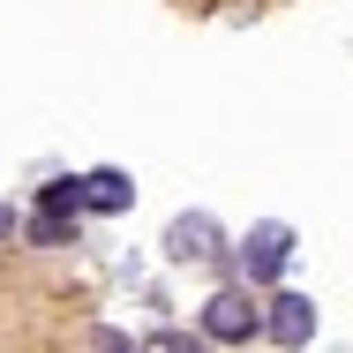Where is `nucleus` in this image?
<instances>
[{"mask_svg": "<svg viewBox=\"0 0 353 353\" xmlns=\"http://www.w3.org/2000/svg\"><path fill=\"white\" fill-rule=\"evenodd\" d=\"M256 331H263V308L248 301V285H218L203 301V339L211 346H248Z\"/></svg>", "mask_w": 353, "mask_h": 353, "instance_id": "nucleus-1", "label": "nucleus"}, {"mask_svg": "<svg viewBox=\"0 0 353 353\" xmlns=\"http://www.w3.org/2000/svg\"><path fill=\"white\" fill-rule=\"evenodd\" d=\"M285 263H293V225H279V218L248 225V241H241V271H248V285L285 279Z\"/></svg>", "mask_w": 353, "mask_h": 353, "instance_id": "nucleus-2", "label": "nucleus"}, {"mask_svg": "<svg viewBox=\"0 0 353 353\" xmlns=\"http://www.w3.org/2000/svg\"><path fill=\"white\" fill-rule=\"evenodd\" d=\"M165 256H173V263H211V256H225L218 218L211 211H181L173 225H165Z\"/></svg>", "mask_w": 353, "mask_h": 353, "instance_id": "nucleus-3", "label": "nucleus"}, {"mask_svg": "<svg viewBox=\"0 0 353 353\" xmlns=\"http://www.w3.org/2000/svg\"><path fill=\"white\" fill-rule=\"evenodd\" d=\"M263 331H271L279 346H308V331H316V301H308V293H279L271 316H263Z\"/></svg>", "mask_w": 353, "mask_h": 353, "instance_id": "nucleus-4", "label": "nucleus"}, {"mask_svg": "<svg viewBox=\"0 0 353 353\" xmlns=\"http://www.w3.org/2000/svg\"><path fill=\"white\" fill-rule=\"evenodd\" d=\"M128 203H136V181H128L121 165L83 173V211H128Z\"/></svg>", "mask_w": 353, "mask_h": 353, "instance_id": "nucleus-5", "label": "nucleus"}, {"mask_svg": "<svg viewBox=\"0 0 353 353\" xmlns=\"http://www.w3.org/2000/svg\"><path fill=\"white\" fill-rule=\"evenodd\" d=\"M38 203H46V218H75L83 211V181H46Z\"/></svg>", "mask_w": 353, "mask_h": 353, "instance_id": "nucleus-6", "label": "nucleus"}, {"mask_svg": "<svg viewBox=\"0 0 353 353\" xmlns=\"http://www.w3.org/2000/svg\"><path fill=\"white\" fill-rule=\"evenodd\" d=\"M136 353H211V339L203 331H150Z\"/></svg>", "mask_w": 353, "mask_h": 353, "instance_id": "nucleus-7", "label": "nucleus"}, {"mask_svg": "<svg viewBox=\"0 0 353 353\" xmlns=\"http://www.w3.org/2000/svg\"><path fill=\"white\" fill-rule=\"evenodd\" d=\"M90 346H98V353H136V346H128V339H121V331H98Z\"/></svg>", "mask_w": 353, "mask_h": 353, "instance_id": "nucleus-8", "label": "nucleus"}, {"mask_svg": "<svg viewBox=\"0 0 353 353\" xmlns=\"http://www.w3.org/2000/svg\"><path fill=\"white\" fill-rule=\"evenodd\" d=\"M0 233H15V211H8V203H0Z\"/></svg>", "mask_w": 353, "mask_h": 353, "instance_id": "nucleus-9", "label": "nucleus"}]
</instances>
